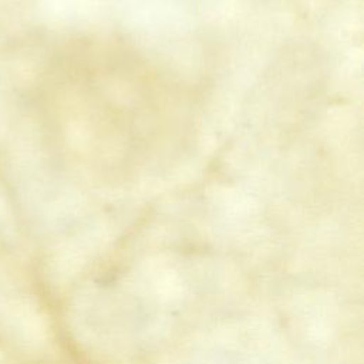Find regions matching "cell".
<instances>
[{
	"instance_id": "obj_1",
	"label": "cell",
	"mask_w": 364,
	"mask_h": 364,
	"mask_svg": "<svg viewBox=\"0 0 364 364\" xmlns=\"http://www.w3.org/2000/svg\"><path fill=\"white\" fill-rule=\"evenodd\" d=\"M78 78L87 155L97 175L125 176L171 141V94L132 51L97 41L82 54Z\"/></svg>"
}]
</instances>
